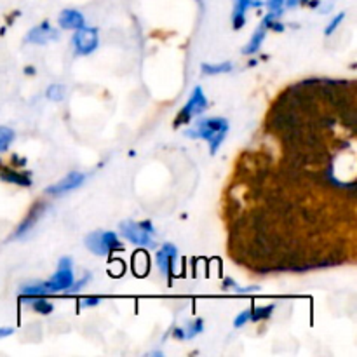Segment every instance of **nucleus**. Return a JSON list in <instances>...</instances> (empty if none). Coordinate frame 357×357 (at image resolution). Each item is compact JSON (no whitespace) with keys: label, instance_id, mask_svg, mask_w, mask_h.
I'll return each mask as SVG.
<instances>
[{"label":"nucleus","instance_id":"dca6fc26","mask_svg":"<svg viewBox=\"0 0 357 357\" xmlns=\"http://www.w3.org/2000/svg\"><path fill=\"white\" fill-rule=\"evenodd\" d=\"M232 72V63H204L202 65V73L206 75H220V73H229Z\"/></svg>","mask_w":357,"mask_h":357},{"label":"nucleus","instance_id":"2eb2a0df","mask_svg":"<svg viewBox=\"0 0 357 357\" xmlns=\"http://www.w3.org/2000/svg\"><path fill=\"white\" fill-rule=\"evenodd\" d=\"M265 35H267V26H265L264 23H260V26L255 30V33H253V37H251L250 44H248L246 47L243 49L244 54H255V52L260 51L261 44H264V40H265Z\"/></svg>","mask_w":357,"mask_h":357},{"label":"nucleus","instance_id":"f03ea898","mask_svg":"<svg viewBox=\"0 0 357 357\" xmlns=\"http://www.w3.org/2000/svg\"><path fill=\"white\" fill-rule=\"evenodd\" d=\"M119 229H121V236L136 246L153 248V244H155V241H153L155 229H153V223L150 220H145V222L126 220L119 225Z\"/></svg>","mask_w":357,"mask_h":357},{"label":"nucleus","instance_id":"f3484780","mask_svg":"<svg viewBox=\"0 0 357 357\" xmlns=\"http://www.w3.org/2000/svg\"><path fill=\"white\" fill-rule=\"evenodd\" d=\"M222 288L225 289V291H234V293H239V295H246V293H257L258 289H260L258 286H251V288H241V286L230 278H227L225 281H223Z\"/></svg>","mask_w":357,"mask_h":357},{"label":"nucleus","instance_id":"f8f14e48","mask_svg":"<svg viewBox=\"0 0 357 357\" xmlns=\"http://www.w3.org/2000/svg\"><path fill=\"white\" fill-rule=\"evenodd\" d=\"M58 23L63 30H79V28L86 26V20L84 14L75 9H65L59 13Z\"/></svg>","mask_w":357,"mask_h":357},{"label":"nucleus","instance_id":"c756f323","mask_svg":"<svg viewBox=\"0 0 357 357\" xmlns=\"http://www.w3.org/2000/svg\"><path fill=\"white\" fill-rule=\"evenodd\" d=\"M14 333L13 328H0V338H6V337H10V335Z\"/></svg>","mask_w":357,"mask_h":357},{"label":"nucleus","instance_id":"c85d7f7f","mask_svg":"<svg viewBox=\"0 0 357 357\" xmlns=\"http://www.w3.org/2000/svg\"><path fill=\"white\" fill-rule=\"evenodd\" d=\"M307 2V0H284V6L288 7V9H291V7H296L300 6V3Z\"/></svg>","mask_w":357,"mask_h":357},{"label":"nucleus","instance_id":"cd10ccee","mask_svg":"<svg viewBox=\"0 0 357 357\" xmlns=\"http://www.w3.org/2000/svg\"><path fill=\"white\" fill-rule=\"evenodd\" d=\"M173 337L176 338V340H185V330H183V328H174Z\"/></svg>","mask_w":357,"mask_h":357},{"label":"nucleus","instance_id":"9b49d317","mask_svg":"<svg viewBox=\"0 0 357 357\" xmlns=\"http://www.w3.org/2000/svg\"><path fill=\"white\" fill-rule=\"evenodd\" d=\"M264 2L261 0H236V7H234L232 13V23L236 30H241V28L246 24V13L251 9V7H261Z\"/></svg>","mask_w":357,"mask_h":357},{"label":"nucleus","instance_id":"20e7f679","mask_svg":"<svg viewBox=\"0 0 357 357\" xmlns=\"http://www.w3.org/2000/svg\"><path fill=\"white\" fill-rule=\"evenodd\" d=\"M208 108V98H206L204 91H202L201 86H195L194 91H192L190 98L185 103V107L181 108V112L178 114L176 121H174V128H180V126L188 124L194 117L201 115L202 112Z\"/></svg>","mask_w":357,"mask_h":357},{"label":"nucleus","instance_id":"a211bd4d","mask_svg":"<svg viewBox=\"0 0 357 357\" xmlns=\"http://www.w3.org/2000/svg\"><path fill=\"white\" fill-rule=\"evenodd\" d=\"M16 132L7 126H0V152H6L10 145H13Z\"/></svg>","mask_w":357,"mask_h":357},{"label":"nucleus","instance_id":"5701e85b","mask_svg":"<svg viewBox=\"0 0 357 357\" xmlns=\"http://www.w3.org/2000/svg\"><path fill=\"white\" fill-rule=\"evenodd\" d=\"M344 20H345V13L337 14V16H335L333 20H331V23L326 26V30H324V35H326V37H330V35L333 33V31L337 30L338 26H340V23H342V21H344Z\"/></svg>","mask_w":357,"mask_h":357},{"label":"nucleus","instance_id":"aec40b11","mask_svg":"<svg viewBox=\"0 0 357 357\" xmlns=\"http://www.w3.org/2000/svg\"><path fill=\"white\" fill-rule=\"evenodd\" d=\"M185 330V340H192V338L197 337L199 333H202V330H204V321L202 319H194L190 321V323L187 324V328H183Z\"/></svg>","mask_w":357,"mask_h":357},{"label":"nucleus","instance_id":"1a4fd4ad","mask_svg":"<svg viewBox=\"0 0 357 357\" xmlns=\"http://www.w3.org/2000/svg\"><path fill=\"white\" fill-rule=\"evenodd\" d=\"M59 38V31L56 30V28H52L51 24H49V21H42L38 26L31 28L30 31L26 33V38H24V42L26 44H47V42L51 40H58Z\"/></svg>","mask_w":357,"mask_h":357},{"label":"nucleus","instance_id":"b1692460","mask_svg":"<svg viewBox=\"0 0 357 357\" xmlns=\"http://www.w3.org/2000/svg\"><path fill=\"white\" fill-rule=\"evenodd\" d=\"M267 7L271 13H275L278 16H281L284 13V0H267Z\"/></svg>","mask_w":357,"mask_h":357},{"label":"nucleus","instance_id":"0eeeda50","mask_svg":"<svg viewBox=\"0 0 357 357\" xmlns=\"http://www.w3.org/2000/svg\"><path fill=\"white\" fill-rule=\"evenodd\" d=\"M176 260H178V250H176V246H173V244H169V243L164 244V246L157 251V257H155L157 267H159V271L166 275L167 281L169 282L173 281V278H174V267H176Z\"/></svg>","mask_w":357,"mask_h":357},{"label":"nucleus","instance_id":"412c9836","mask_svg":"<svg viewBox=\"0 0 357 357\" xmlns=\"http://www.w3.org/2000/svg\"><path fill=\"white\" fill-rule=\"evenodd\" d=\"M30 303H31V309H33L35 312L42 314V316H47V314H51L52 309H54V307H52V303L45 300V296L30 300Z\"/></svg>","mask_w":357,"mask_h":357},{"label":"nucleus","instance_id":"9d476101","mask_svg":"<svg viewBox=\"0 0 357 357\" xmlns=\"http://www.w3.org/2000/svg\"><path fill=\"white\" fill-rule=\"evenodd\" d=\"M45 206L42 204V202H37V204L33 206V208L30 209V213L26 215V218H23V222L20 223V227L16 229V232H14L13 239H20V237L26 236L28 232H30L31 229L35 227V223L38 222V218L42 216V213H44Z\"/></svg>","mask_w":357,"mask_h":357},{"label":"nucleus","instance_id":"a878e982","mask_svg":"<svg viewBox=\"0 0 357 357\" xmlns=\"http://www.w3.org/2000/svg\"><path fill=\"white\" fill-rule=\"evenodd\" d=\"M89 279H91V275H89V274H86V275H84L82 279H80V281H77V282L73 281V284L70 286L68 291H70V293H77V291H79V289H82L84 286H86L87 282H89Z\"/></svg>","mask_w":357,"mask_h":357},{"label":"nucleus","instance_id":"423d86ee","mask_svg":"<svg viewBox=\"0 0 357 357\" xmlns=\"http://www.w3.org/2000/svg\"><path fill=\"white\" fill-rule=\"evenodd\" d=\"M73 47H75V52L80 56H87L93 51H96L98 44H100V37H98L96 28H87L82 26L79 30H75L73 33Z\"/></svg>","mask_w":357,"mask_h":357},{"label":"nucleus","instance_id":"39448f33","mask_svg":"<svg viewBox=\"0 0 357 357\" xmlns=\"http://www.w3.org/2000/svg\"><path fill=\"white\" fill-rule=\"evenodd\" d=\"M73 271H72V258L65 257L59 260L58 264V271H56V274L52 275L49 281H45V284H47L49 291L52 293H59V291H68L70 286L73 284Z\"/></svg>","mask_w":357,"mask_h":357},{"label":"nucleus","instance_id":"bb28decb","mask_svg":"<svg viewBox=\"0 0 357 357\" xmlns=\"http://www.w3.org/2000/svg\"><path fill=\"white\" fill-rule=\"evenodd\" d=\"M101 302V296H86V298L80 300V307H96Z\"/></svg>","mask_w":357,"mask_h":357},{"label":"nucleus","instance_id":"ddd939ff","mask_svg":"<svg viewBox=\"0 0 357 357\" xmlns=\"http://www.w3.org/2000/svg\"><path fill=\"white\" fill-rule=\"evenodd\" d=\"M47 295H51V291H49V288L45 282L21 286V289H20V296L24 303H30V300L40 298V296H47Z\"/></svg>","mask_w":357,"mask_h":357},{"label":"nucleus","instance_id":"4be33fe9","mask_svg":"<svg viewBox=\"0 0 357 357\" xmlns=\"http://www.w3.org/2000/svg\"><path fill=\"white\" fill-rule=\"evenodd\" d=\"M65 86H61V84H51V86L47 87V91H45V96H47V100L59 103V101L65 100Z\"/></svg>","mask_w":357,"mask_h":357},{"label":"nucleus","instance_id":"393cba45","mask_svg":"<svg viewBox=\"0 0 357 357\" xmlns=\"http://www.w3.org/2000/svg\"><path fill=\"white\" fill-rule=\"evenodd\" d=\"M250 321H251V309L243 310V312H241L239 316L236 317V321H234V326H236V328H243L244 324L250 323Z\"/></svg>","mask_w":357,"mask_h":357},{"label":"nucleus","instance_id":"7ed1b4c3","mask_svg":"<svg viewBox=\"0 0 357 357\" xmlns=\"http://www.w3.org/2000/svg\"><path fill=\"white\" fill-rule=\"evenodd\" d=\"M84 244H86L87 250L91 253L98 255V257H108L114 251H121L122 244L119 241L117 234L110 232V230H96V232H91L89 236H86L84 239Z\"/></svg>","mask_w":357,"mask_h":357},{"label":"nucleus","instance_id":"f257e3e1","mask_svg":"<svg viewBox=\"0 0 357 357\" xmlns=\"http://www.w3.org/2000/svg\"><path fill=\"white\" fill-rule=\"evenodd\" d=\"M230 126L229 121L223 117H204L199 119L194 124V128L187 129L185 135L188 138H199L204 139L209 143V152L211 155H215L218 152V149L222 146L223 139L227 138V132H229Z\"/></svg>","mask_w":357,"mask_h":357},{"label":"nucleus","instance_id":"6ab92c4d","mask_svg":"<svg viewBox=\"0 0 357 357\" xmlns=\"http://www.w3.org/2000/svg\"><path fill=\"white\" fill-rule=\"evenodd\" d=\"M275 305H265V307H257V309H251V321L253 323H260V321H265L268 319V317L272 316V312H274Z\"/></svg>","mask_w":357,"mask_h":357},{"label":"nucleus","instance_id":"6e6552de","mask_svg":"<svg viewBox=\"0 0 357 357\" xmlns=\"http://www.w3.org/2000/svg\"><path fill=\"white\" fill-rule=\"evenodd\" d=\"M84 181H86V174L79 173V171H73V173L66 174L63 180H59L58 183H54L52 187H49L47 194L52 195V197H59V195H65V194H68V192L79 188Z\"/></svg>","mask_w":357,"mask_h":357},{"label":"nucleus","instance_id":"4468645a","mask_svg":"<svg viewBox=\"0 0 357 357\" xmlns=\"http://www.w3.org/2000/svg\"><path fill=\"white\" fill-rule=\"evenodd\" d=\"M0 180L7 181V183L17 185V187H30L31 178L28 173H20L14 169H2L0 171Z\"/></svg>","mask_w":357,"mask_h":357}]
</instances>
